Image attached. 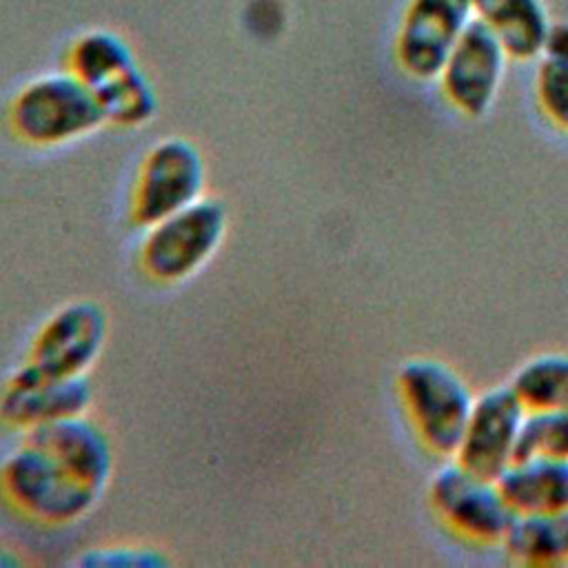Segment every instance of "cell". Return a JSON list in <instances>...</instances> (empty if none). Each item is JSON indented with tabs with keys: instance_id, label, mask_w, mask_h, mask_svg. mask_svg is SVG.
Listing matches in <instances>:
<instances>
[{
	"instance_id": "obj_12",
	"label": "cell",
	"mask_w": 568,
	"mask_h": 568,
	"mask_svg": "<svg viewBox=\"0 0 568 568\" xmlns=\"http://www.w3.org/2000/svg\"><path fill=\"white\" fill-rule=\"evenodd\" d=\"M24 437L40 444L78 481L104 495L115 470V450L104 426L89 413L38 426Z\"/></svg>"
},
{
	"instance_id": "obj_19",
	"label": "cell",
	"mask_w": 568,
	"mask_h": 568,
	"mask_svg": "<svg viewBox=\"0 0 568 568\" xmlns=\"http://www.w3.org/2000/svg\"><path fill=\"white\" fill-rule=\"evenodd\" d=\"M517 457L568 459V410H526L517 442Z\"/></svg>"
},
{
	"instance_id": "obj_2",
	"label": "cell",
	"mask_w": 568,
	"mask_h": 568,
	"mask_svg": "<svg viewBox=\"0 0 568 568\" xmlns=\"http://www.w3.org/2000/svg\"><path fill=\"white\" fill-rule=\"evenodd\" d=\"M7 120L22 144L38 149L71 144L104 124L93 89L69 69L27 82L13 95Z\"/></svg>"
},
{
	"instance_id": "obj_4",
	"label": "cell",
	"mask_w": 568,
	"mask_h": 568,
	"mask_svg": "<svg viewBox=\"0 0 568 568\" xmlns=\"http://www.w3.org/2000/svg\"><path fill=\"white\" fill-rule=\"evenodd\" d=\"M404 413L424 448L439 457H455L475 397L448 364L415 357L397 373Z\"/></svg>"
},
{
	"instance_id": "obj_6",
	"label": "cell",
	"mask_w": 568,
	"mask_h": 568,
	"mask_svg": "<svg viewBox=\"0 0 568 568\" xmlns=\"http://www.w3.org/2000/svg\"><path fill=\"white\" fill-rule=\"evenodd\" d=\"M428 501L444 526L475 544H501L515 519L497 479L481 477L455 459L433 475Z\"/></svg>"
},
{
	"instance_id": "obj_17",
	"label": "cell",
	"mask_w": 568,
	"mask_h": 568,
	"mask_svg": "<svg viewBox=\"0 0 568 568\" xmlns=\"http://www.w3.org/2000/svg\"><path fill=\"white\" fill-rule=\"evenodd\" d=\"M104 115V124L138 129L158 113V93L149 75L135 64L111 82L93 91Z\"/></svg>"
},
{
	"instance_id": "obj_8",
	"label": "cell",
	"mask_w": 568,
	"mask_h": 568,
	"mask_svg": "<svg viewBox=\"0 0 568 568\" xmlns=\"http://www.w3.org/2000/svg\"><path fill=\"white\" fill-rule=\"evenodd\" d=\"M473 18V0H408L393 44L402 73L417 82L437 80Z\"/></svg>"
},
{
	"instance_id": "obj_21",
	"label": "cell",
	"mask_w": 568,
	"mask_h": 568,
	"mask_svg": "<svg viewBox=\"0 0 568 568\" xmlns=\"http://www.w3.org/2000/svg\"><path fill=\"white\" fill-rule=\"evenodd\" d=\"M75 561L84 568H164L171 559L151 544H104L84 548Z\"/></svg>"
},
{
	"instance_id": "obj_23",
	"label": "cell",
	"mask_w": 568,
	"mask_h": 568,
	"mask_svg": "<svg viewBox=\"0 0 568 568\" xmlns=\"http://www.w3.org/2000/svg\"><path fill=\"white\" fill-rule=\"evenodd\" d=\"M16 566H20V557L11 548L0 544V568H16Z\"/></svg>"
},
{
	"instance_id": "obj_18",
	"label": "cell",
	"mask_w": 568,
	"mask_h": 568,
	"mask_svg": "<svg viewBox=\"0 0 568 568\" xmlns=\"http://www.w3.org/2000/svg\"><path fill=\"white\" fill-rule=\"evenodd\" d=\"M510 388L521 399L526 410H568V355L544 353L528 359L513 375Z\"/></svg>"
},
{
	"instance_id": "obj_1",
	"label": "cell",
	"mask_w": 568,
	"mask_h": 568,
	"mask_svg": "<svg viewBox=\"0 0 568 568\" xmlns=\"http://www.w3.org/2000/svg\"><path fill=\"white\" fill-rule=\"evenodd\" d=\"M0 495L20 517L42 526H69L84 519L100 493L78 481L40 444L24 437L0 464Z\"/></svg>"
},
{
	"instance_id": "obj_15",
	"label": "cell",
	"mask_w": 568,
	"mask_h": 568,
	"mask_svg": "<svg viewBox=\"0 0 568 568\" xmlns=\"http://www.w3.org/2000/svg\"><path fill=\"white\" fill-rule=\"evenodd\" d=\"M501 546L515 561L528 566L568 561V508L515 515Z\"/></svg>"
},
{
	"instance_id": "obj_16",
	"label": "cell",
	"mask_w": 568,
	"mask_h": 568,
	"mask_svg": "<svg viewBox=\"0 0 568 568\" xmlns=\"http://www.w3.org/2000/svg\"><path fill=\"white\" fill-rule=\"evenodd\" d=\"M135 64L138 60L131 44L109 29L84 31L67 53V69L93 91Z\"/></svg>"
},
{
	"instance_id": "obj_10",
	"label": "cell",
	"mask_w": 568,
	"mask_h": 568,
	"mask_svg": "<svg viewBox=\"0 0 568 568\" xmlns=\"http://www.w3.org/2000/svg\"><path fill=\"white\" fill-rule=\"evenodd\" d=\"M526 406L510 384L495 386L475 397L455 462L464 468L497 479L517 457V442Z\"/></svg>"
},
{
	"instance_id": "obj_9",
	"label": "cell",
	"mask_w": 568,
	"mask_h": 568,
	"mask_svg": "<svg viewBox=\"0 0 568 568\" xmlns=\"http://www.w3.org/2000/svg\"><path fill=\"white\" fill-rule=\"evenodd\" d=\"M506 62L508 55L495 33L473 18L442 67V95L466 118L486 115L497 100Z\"/></svg>"
},
{
	"instance_id": "obj_11",
	"label": "cell",
	"mask_w": 568,
	"mask_h": 568,
	"mask_svg": "<svg viewBox=\"0 0 568 568\" xmlns=\"http://www.w3.org/2000/svg\"><path fill=\"white\" fill-rule=\"evenodd\" d=\"M93 386L87 375L53 377L22 362L0 388V419L16 430L29 433L38 426L89 413Z\"/></svg>"
},
{
	"instance_id": "obj_22",
	"label": "cell",
	"mask_w": 568,
	"mask_h": 568,
	"mask_svg": "<svg viewBox=\"0 0 568 568\" xmlns=\"http://www.w3.org/2000/svg\"><path fill=\"white\" fill-rule=\"evenodd\" d=\"M541 58L568 62V22H555L548 29Z\"/></svg>"
},
{
	"instance_id": "obj_5",
	"label": "cell",
	"mask_w": 568,
	"mask_h": 568,
	"mask_svg": "<svg viewBox=\"0 0 568 568\" xmlns=\"http://www.w3.org/2000/svg\"><path fill=\"white\" fill-rule=\"evenodd\" d=\"M206 162L186 138H162L142 158L129 195V220L146 229L204 197Z\"/></svg>"
},
{
	"instance_id": "obj_14",
	"label": "cell",
	"mask_w": 568,
	"mask_h": 568,
	"mask_svg": "<svg viewBox=\"0 0 568 568\" xmlns=\"http://www.w3.org/2000/svg\"><path fill=\"white\" fill-rule=\"evenodd\" d=\"M497 484L515 515L568 508V459L515 457Z\"/></svg>"
},
{
	"instance_id": "obj_7",
	"label": "cell",
	"mask_w": 568,
	"mask_h": 568,
	"mask_svg": "<svg viewBox=\"0 0 568 568\" xmlns=\"http://www.w3.org/2000/svg\"><path fill=\"white\" fill-rule=\"evenodd\" d=\"M109 335V315L93 300H73L55 308L36 331L24 362L53 377L87 375Z\"/></svg>"
},
{
	"instance_id": "obj_3",
	"label": "cell",
	"mask_w": 568,
	"mask_h": 568,
	"mask_svg": "<svg viewBox=\"0 0 568 568\" xmlns=\"http://www.w3.org/2000/svg\"><path fill=\"white\" fill-rule=\"evenodd\" d=\"M226 226L224 204L204 195L144 229L135 255L138 268L155 284H180L209 264L224 242Z\"/></svg>"
},
{
	"instance_id": "obj_13",
	"label": "cell",
	"mask_w": 568,
	"mask_h": 568,
	"mask_svg": "<svg viewBox=\"0 0 568 568\" xmlns=\"http://www.w3.org/2000/svg\"><path fill=\"white\" fill-rule=\"evenodd\" d=\"M473 16L495 33L508 60L541 58L552 24L544 0H473Z\"/></svg>"
},
{
	"instance_id": "obj_20",
	"label": "cell",
	"mask_w": 568,
	"mask_h": 568,
	"mask_svg": "<svg viewBox=\"0 0 568 568\" xmlns=\"http://www.w3.org/2000/svg\"><path fill=\"white\" fill-rule=\"evenodd\" d=\"M535 100L546 120L568 133V62L541 58L535 73Z\"/></svg>"
}]
</instances>
